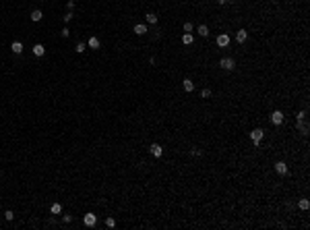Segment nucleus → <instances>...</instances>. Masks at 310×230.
<instances>
[{
    "instance_id": "11",
    "label": "nucleus",
    "mask_w": 310,
    "mask_h": 230,
    "mask_svg": "<svg viewBox=\"0 0 310 230\" xmlns=\"http://www.w3.org/2000/svg\"><path fill=\"white\" fill-rule=\"evenodd\" d=\"M10 50H13L14 54H21V52H23V42H13L10 44Z\"/></svg>"
},
{
    "instance_id": "5",
    "label": "nucleus",
    "mask_w": 310,
    "mask_h": 230,
    "mask_svg": "<svg viewBox=\"0 0 310 230\" xmlns=\"http://www.w3.org/2000/svg\"><path fill=\"white\" fill-rule=\"evenodd\" d=\"M271 122H273V125H281V122H283V112L281 110H275L273 114H271Z\"/></svg>"
},
{
    "instance_id": "21",
    "label": "nucleus",
    "mask_w": 310,
    "mask_h": 230,
    "mask_svg": "<svg viewBox=\"0 0 310 230\" xmlns=\"http://www.w3.org/2000/svg\"><path fill=\"white\" fill-rule=\"evenodd\" d=\"M85 48H87V46H85V44H83V42H79V44H76V46H75V52H79V54H83V52H85Z\"/></svg>"
},
{
    "instance_id": "15",
    "label": "nucleus",
    "mask_w": 310,
    "mask_h": 230,
    "mask_svg": "<svg viewBox=\"0 0 310 230\" xmlns=\"http://www.w3.org/2000/svg\"><path fill=\"white\" fill-rule=\"evenodd\" d=\"M192 40H194V37H192L190 33H182V44H184V46H190V44H192Z\"/></svg>"
},
{
    "instance_id": "25",
    "label": "nucleus",
    "mask_w": 310,
    "mask_h": 230,
    "mask_svg": "<svg viewBox=\"0 0 310 230\" xmlns=\"http://www.w3.org/2000/svg\"><path fill=\"white\" fill-rule=\"evenodd\" d=\"M200 98H211V89H203V91H200Z\"/></svg>"
},
{
    "instance_id": "6",
    "label": "nucleus",
    "mask_w": 310,
    "mask_h": 230,
    "mask_svg": "<svg viewBox=\"0 0 310 230\" xmlns=\"http://www.w3.org/2000/svg\"><path fill=\"white\" fill-rule=\"evenodd\" d=\"M275 172H277V174H287V164H285V162H277V164H275Z\"/></svg>"
},
{
    "instance_id": "8",
    "label": "nucleus",
    "mask_w": 310,
    "mask_h": 230,
    "mask_svg": "<svg viewBox=\"0 0 310 230\" xmlns=\"http://www.w3.org/2000/svg\"><path fill=\"white\" fill-rule=\"evenodd\" d=\"M227 44H229V35L223 33V35H219V37H217V46H219V48H225Z\"/></svg>"
},
{
    "instance_id": "7",
    "label": "nucleus",
    "mask_w": 310,
    "mask_h": 230,
    "mask_svg": "<svg viewBox=\"0 0 310 230\" xmlns=\"http://www.w3.org/2000/svg\"><path fill=\"white\" fill-rule=\"evenodd\" d=\"M236 40H238L240 44H244V42L248 40V31H246V29H238V33H236Z\"/></svg>"
},
{
    "instance_id": "1",
    "label": "nucleus",
    "mask_w": 310,
    "mask_h": 230,
    "mask_svg": "<svg viewBox=\"0 0 310 230\" xmlns=\"http://www.w3.org/2000/svg\"><path fill=\"white\" fill-rule=\"evenodd\" d=\"M262 137H265V131H262V129H254V131L250 133V139H252V143H254V145H258V143H261Z\"/></svg>"
},
{
    "instance_id": "22",
    "label": "nucleus",
    "mask_w": 310,
    "mask_h": 230,
    "mask_svg": "<svg viewBox=\"0 0 310 230\" xmlns=\"http://www.w3.org/2000/svg\"><path fill=\"white\" fill-rule=\"evenodd\" d=\"M298 205H300V209H308L310 207V201H308V199H300Z\"/></svg>"
},
{
    "instance_id": "16",
    "label": "nucleus",
    "mask_w": 310,
    "mask_h": 230,
    "mask_svg": "<svg viewBox=\"0 0 310 230\" xmlns=\"http://www.w3.org/2000/svg\"><path fill=\"white\" fill-rule=\"evenodd\" d=\"M89 48H93V50L99 48V37H95V35H93V37H89Z\"/></svg>"
},
{
    "instance_id": "30",
    "label": "nucleus",
    "mask_w": 310,
    "mask_h": 230,
    "mask_svg": "<svg viewBox=\"0 0 310 230\" xmlns=\"http://www.w3.org/2000/svg\"><path fill=\"white\" fill-rule=\"evenodd\" d=\"M66 6H68L70 11H72V8H75V0H68V2H66Z\"/></svg>"
},
{
    "instance_id": "10",
    "label": "nucleus",
    "mask_w": 310,
    "mask_h": 230,
    "mask_svg": "<svg viewBox=\"0 0 310 230\" xmlns=\"http://www.w3.org/2000/svg\"><path fill=\"white\" fill-rule=\"evenodd\" d=\"M41 17H43V13H41L39 8H35V11H31V21H33V23L41 21Z\"/></svg>"
},
{
    "instance_id": "17",
    "label": "nucleus",
    "mask_w": 310,
    "mask_h": 230,
    "mask_svg": "<svg viewBox=\"0 0 310 230\" xmlns=\"http://www.w3.org/2000/svg\"><path fill=\"white\" fill-rule=\"evenodd\" d=\"M296 126L302 131V135H308V125H304L302 120H296Z\"/></svg>"
},
{
    "instance_id": "27",
    "label": "nucleus",
    "mask_w": 310,
    "mask_h": 230,
    "mask_svg": "<svg viewBox=\"0 0 310 230\" xmlns=\"http://www.w3.org/2000/svg\"><path fill=\"white\" fill-rule=\"evenodd\" d=\"M304 118H306V110L298 112V118H296V120H304Z\"/></svg>"
},
{
    "instance_id": "12",
    "label": "nucleus",
    "mask_w": 310,
    "mask_h": 230,
    "mask_svg": "<svg viewBox=\"0 0 310 230\" xmlns=\"http://www.w3.org/2000/svg\"><path fill=\"white\" fill-rule=\"evenodd\" d=\"M134 33H137V35H145V33H147V25H143V23L134 25Z\"/></svg>"
},
{
    "instance_id": "26",
    "label": "nucleus",
    "mask_w": 310,
    "mask_h": 230,
    "mask_svg": "<svg viewBox=\"0 0 310 230\" xmlns=\"http://www.w3.org/2000/svg\"><path fill=\"white\" fill-rule=\"evenodd\" d=\"M60 35H62V37H68V35H70L68 27H64V29H62V31H60Z\"/></svg>"
},
{
    "instance_id": "31",
    "label": "nucleus",
    "mask_w": 310,
    "mask_h": 230,
    "mask_svg": "<svg viewBox=\"0 0 310 230\" xmlns=\"http://www.w3.org/2000/svg\"><path fill=\"white\" fill-rule=\"evenodd\" d=\"M227 2H232V0H217V4H227Z\"/></svg>"
},
{
    "instance_id": "24",
    "label": "nucleus",
    "mask_w": 310,
    "mask_h": 230,
    "mask_svg": "<svg viewBox=\"0 0 310 230\" xmlns=\"http://www.w3.org/2000/svg\"><path fill=\"white\" fill-rule=\"evenodd\" d=\"M182 29H184V33H190V31H192V23H188V21H186Z\"/></svg>"
},
{
    "instance_id": "19",
    "label": "nucleus",
    "mask_w": 310,
    "mask_h": 230,
    "mask_svg": "<svg viewBox=\"0 0 310 230\" xmlns=\"http://www.w3.org/2000/svg\"><path fill=\"white\" fill-rule=\"evenodd\" d=\"M199 35L207 37V35H209V27H207V25H199Z\"/></svg>"
},
{
    "instance_id": "18",
    "label": "nucleus",
    "mask_w": 310,
    "mask_h": 230,
    "mask_svg": "<svg viewBox=\"0 0 310 230\" xmlns=\"http://www.w3.org/2000/svg\"><path fill=\"white\" fill-rule=\"evenodd\" d=\"M145 19H147V23H149V25H155V23H157V15L147 13V17H145Z\"/></svg>"
},
{
    "instance_id": "2",
    "label": "nucleus",
    "mask_w": 310,
    "mask_h": 230,
    "mask_svg": "<svg viewBox=\"0 0 310 230\" xmlns=\"http://www.w3.org/2000/svg\"><path fill=\"white\" fill-rule=\"evenodd\" d=\"M83 224H85L87 228H93L97 224V216L95 214H85V216H83Z\"/></svg>"
},
{
    "instance_id": "3",
    "label": "nucleus",
    "mask_w": 310,
    "mask_h": 230,
    "mask_svg": "<svg viewBox=\"0 0 310 230\" xmlns=\"http://www.w3.org/2000/svg\"><path fill=\"white\" fill-rule=\"evenodd\" d=\"M219 66H221V69H225V70H232L236 66V62H234V58H227V56H225V58H221V60H219Z\"/></svg>"
},
{
    "instance_id": "9",
    "label": "nucleus",
    "mask_w": 310,
    "mask_h": 230,
    "mask_svg": "<svg viewBox=\"0 0 310 230\" xmlns=\"http://www.w3.org/2000/svg\"><path fill=\"white\" fill-rule=\"evenodd\" d=\"M50 214H52V216L62 214V205H60V203H52V205H50Z\"/></svg>"
},
{
    "instance_id": "20",
    "label": "nucleus",
    "mask_w": 310,
    "mask_h": 230,
    "mask_svg": "<svg viewBox=\"0 0 310 230\" xmlns=\"http://www.w3.org/2000/svg\"><path fill=\"white\" fill-rule=\"evenodd\" d=\"M4 218H6L8 222H13V220H14V211H13V209H6V211H4Z\"/></svg>"
},
{
    "instance_id": "29",
    "label": "nucleus",
    "mask_w": 310,
    "mask_h": 230,
    "mask_svg": "<svg viewBox=\"0 0 310 230\" xmlns=\"http://www.w3.org/2000/svg\"><path fill=\"white\" fill-rule=\"evenodd\" d=\"M70 220H72V216H68V214H66V216H62V222H64V224H68Z\"/></svg>"
},
{
    "instance_id": "28",
    "label": "nucleus",
    "mask_w": 310,
    "mask_h": 230,
    "mask_svg": "<svg viewBox=\"0 0 310 230\" xmlns=\"http://www.w3.org/2000/svg\"><path fill=\"white\" fill-rule=\"evenodd\" d=\"M62 19H64V23H68L70 19H72V13H66V15H64V17H62Z\"/></svg>"
},
{
    "instance_id": "23",
    "label": "nucleus",
    "mask_w": 310,
    "mask_h": 230,
    "mask_svg": "<svg viewBox=\"0 0 310 230\" xmlns=\"http://www.w3.org/2000/svg\"><path fill=\"white\" fill-rule=\"evenodd\" d=\"M105 226H108V228H114V226H116V220H114V218H108V220H105Z\"/></svg>"
},
{
    "instance_id": "4",
    "label": "nucleus",
    "mask_w": 310,
    "mask_h": 230,
    "mask_svg": "<svg viewBox=\"0 0 310 230\" xmlns=\"http://www.w3.org/2000/svg\"><path fill=\"white\" fill-rule=\"evenodd\" d=\"M149 151H151V155H155V158H161V155H163V147L159 145V143H151V145H149Z\"/></svg>"
},
{
    "instance_id": "13",
    "label": "nucleus",
    "mask_w": 310,
    "mask_h": 230,
    "mask_svg": "<svg viewBox=\"0 0 310 230\" xmlns=\"http://www.w3.org/2000/svg\"><path fill=\"white\" fill-rule=\"evenodd\" d=\"M182 87H184V91H192L194 89V83L190 81V79H184V81H182Z\"/></svg>"
},
{
    "instance_id": "14",
    "label": "nucleus",
    "mask_w": 310,
    "mask_h": 230,
    "mask_svg": "<svg viewBox=\"0 0 310 230\" xmlns=\"http://www.w3.org/2000/svg\"><path fill=\"white\" fill-rule=\"evenodd\" d=\"M43 52H46V48H43L41 44H35L33 46V54L35 56H43Z\"/></svg>"
}]
</instances>
